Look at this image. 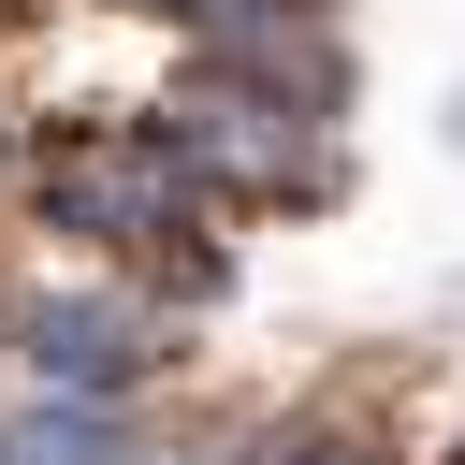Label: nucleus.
I'll use <instances>...</instances> for the list:
<instances>
[{
  "label": "nucleus",
  "instance_id": "nucleus-1",
  "mask_svg": "<svg viewBox=\"0 0 465 465\" xmlns=\"http://www.w3.org/2000/svg\"><path fill=\"white\" fill-rule=\"evenodd\" d=\"M15 189H29V232H73V247L145 262V276H174V291L218 276V247H203L218 203H203L189 160L160 145V116H58V131H29V145H15Z\"/></svg>",
  "mask_w": 465,
  "mask_h": 465
},
{
  "label": "nucleus",
  "instance_id": "nucleus-2",
  "mask_svg": "<svg viewBox=\"0 0 465 465\" xmlns=\"http://www.w3.org/2000/svg\"><path fill=\"white\" fill-rule=\"evenodd\" d=\"M145 116L189 160L203 203H320L334 189V116L291 102V87H262V73H232V58H174V87Z\"/></svg>",
  "mask_w": 465,
  "mask_h": 465
},
{
  "label": "nucleus",
  "instance_id": "nucleus-3",
  "mask_svg": "<svg viewBox=\"0 0 465 465\" xmlns=\"http://www.w3.org/2000/svg\"><path fill=\"white\" fill-rule=\"evenodd\" d=\"M0 349H15V378L58 392V407H131V392L174 363V320H160L145 276H44V291L0 305Z\"/></svg>",
  "mask_w": 465,
  "mask_h": 465
},
{
  "label": "nucleus",
  "instance_id": "nucleus-4",
  "mask_svg": "<svg viewBox=\"0 0 465 465\" xmlns=\"http://www.w3.org/2000/svg\"><path fill=\"white\" fill-rule=\"evenodd\" d=\"M262 465H392V450H378V436H349V421H305V436H276Z\"/></svg>",
  "mask_w": 465,
  "mask_h": 465
},
{
  "label": "nucleus",
  "instance_id": "nucleus-5",
  "mask_svg": "<svg viewBox=\"0 0 465 465\" xmlns=\"http://www.w3.org/2000/svg\"><path fill=\"white\" fill-rule=\"evenodd\" d=\"M145 465H262V450H232V436H189V450H145Z\"/></svg>",
  "mask_w": 465,
  "mask_h": 465
}]
</instances>
